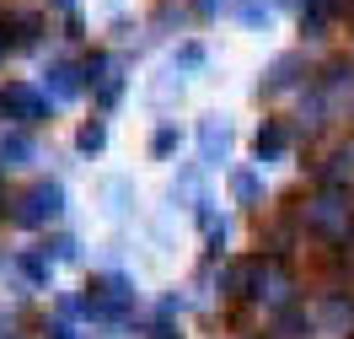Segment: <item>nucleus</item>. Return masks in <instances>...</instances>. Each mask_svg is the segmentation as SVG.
Instances as JSON below:
<instances>
[{"mask_svg": "<svg viewBox=\"0 0 354 339\" xmlns=\"http://www.w3.org/2000/svg\"><path fill=\"white\" fill-rule=\"evenodd\" d=\"M59 210V189H32V200H27V221H44V216H54Z\"/></svg>", "mask_w": 354, "mask_h": 339, "instance_id": "f257e3e1", "label": "nucleus"}]
</instances>
